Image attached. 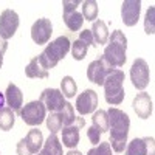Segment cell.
<instances>
[{
  "label": "cell",
  "instance_id": "1",
  "mask_svg": "<svg viewBox=\"0 0 155 155\" xmlns=\"http://www.w3.org/2000/svg\"><path fill=\"white\" fill-rule=\"evenodd\" d=\"M109 115V132H110V147L115 152H124L127 146V135L129 127H130V120L126 112L116 107H110L107 110Z\"/></svg>",
  "mask_w": 155,
  "mask_h": 155
},
{
  "label": "cell",
  "instance_id": "2",
  "mask_svg": "<svg viewBox=\"0 0 155 155\" xmlns=\"http://www.w3.org/2000/svg\"><path fill=\"white\" fill-rule=\"evenodd\" d=\"M126 50H127V37L121 30H115L112 36H109V44L104 48L102 58L109 62L112 68H121L124 67L127 61Z\"/></svg>",
  "mask_w": 155,
  "mask_h": 155
},
{
  "label": "cell",
  "instance_id": "3",
  "mask_svg": "<svg viewBox=\"0 0 155 155\" xmlns=\"http://www.w3.org/2000/svg\"><path fill=\"white\" fill-rule=\"evenodd\" d=\"M124 78L126 76L123 70L115 68L107 74L104 84H102V87H104V98L110 106H120L124 101V96H126L124 87H123Z\"/></svg>",
  "mask_w": 155,
  "mask_h": 155
},
{
  "label": "cell",
  "instance_id": "4",
  "mask_svg": "<svg viewBox=\"0 0 155 155\" xmlns=\"http://www.w3.org/2000/svg\"><path fill=\"white\" fill-rule=\"evenodd\" d=\"M70 48H71V42L67 36H59L53 42H50L45 47V50L41 53V58L47 65V68L48 70L54 68L58 65V62L68 54Z\"/></svg>",
  "mask_w": 155,
  "mask_h": 155
},
{
  "label": "cell",
  "instance_id": "5",
  "mask_svg": "<svg viewBox=\"0 0 155 155\" xmlns=\"http://www.w3.org/2000/svg\"><path fill=\"white\" fill-rule=\"evenodd\" d=\"M20 118L23 120L25 124H28L31 127H36L39 124H42L47 118V109L45 106L42 104L41 101H31L28 104H25L20 112Z\"/></svg>",
  "mask_w": 155,
  "mask_h": 155
},
{
  "label": "cell",
  "instance_id": "6",
  "mask_svg": "<svg viewBox=\"0 0 155 155\" xmlns=\"http://www.w3.org/2000/svg\"><path fill=\"white\" fill-rule=\"evenodd\" d=\"M130 81L134 84L135 88L138 90H144L149 82H150V71H149V65L144 59H135L132 67H130Z\"/></svg>",
  "mask_w": 155,
  "mask_h": 155
},
{
  "label": "cell",
  "instance_id": "7",
  "mask_svg": "<svg viewBox=\"0 0 155 155\" xmlns=\"http://www.w3.org/2000/svg\"><path fill=\"white\" fill-rule=\"evenodd\" d=\"M81 2L78 0H64V23L67 25V28L70 31H79L84 25V17L81 12L76 11V6Z\"/></svg>",
  "mask_w": 155,
  "mask_h": 155
},
{
  "label": "cell",
  "instance_id": "8",
  "mask_svg": "<svg viewBox=\"0 0 155 155\" xmlns=\"http://www.w3.org/2000/svg\"><path fill=\"white\" fill-rule=\"evenodd\" d=\"M115 70L109 65V62L104 59V58H99L93 62H90V65L87 67V78L90 82H93L96 85H102L106 81L107 74Z\"/></svg>",
  "mask_w": 155,
  "mask_h": 155
},
{
  "label": "cell",
  "instance_id": "9",
  "mask_svg": "<svg viewBox=\"0 0 155 155\" xmlns=\"http://www.w3.org/2000/svg\"><path fill=\"white\" fill-rule=\"evenodd\" d=\"M19 14L12 9H5L2 14H0V36H2L5 41L11 39L16 34L17 28H19Z\"/></svg>",
  "mask_w": 155,
  "mask_h": 155
},
{
  "label": "cell",
  "instance_id": "10",
  "mask_svg": "<svg viewBox=\"0 0 155 155\" xmlns=\"http://www.w3.org/2000/svg\"><path fill=\"white\" fill-rule=\"evenodd\" d=\"M51 34H53V25H51V20L50 19H37L33 27H31V39L33 42L37 44V45H44V44H48Z\"/></svg>",
  "mask_w": 155,
  "mask_h": 155
},
{
  "label": "cell",
  "instance_id": "11",
  "mask_svg": "<svg viewBox=\"0 0 155 155\" xmlns=\"http://www.w3.org/2000/svg\"><path fill=\"white\" fill-rule=\"evenodd\" d=\"M84 126H85L84 118L76 116L74 121L70 126L62 127L61 132H62V143H64V146H67L70 149H74L78 146V143H79V130Z\"/></svg>",
  "mask_w": 155,
  "mask_h": 155
},
{
  "label": "cell",
  "instance_id": "12",
  "mask_svg": "<svg viewBox=\"0 0 155 155\" xmlns=\"http://www.w3.org/2000/svg\"><path fill=\"white\" fill-rule=\"evenodd\" d=\"M39 101L50 112H61L64 109V106H65V98H64L62 92L58 88H45L41 93Z\"/></svg>",
  "mask_w": 155,
  "mask_h": 155
},
{
  "label": "cell",
  "instance_id": "13",
  "mask_svg": "<svg viewBox=\"0 0 155 155\" xmlns=\"http://www.w3.org/2000/svg\"><path fill=\"white\" fill-rule=\"evenodd\" d=\"M141 2L140 0H124L121 5V19L126 27H135L140 19Z\"/></svg>",
  "mask_w": 155,
  "mask_h": 155
},
{
  "label": "cell",
  "instance_id": "14",
  "mask_svg": "<svg viewBox=\"0 0 155 155\" xmlns=\"http://www.w3.org/2000/svg\"><path fill=\"white\" fill-rule=\"evenodd\" d=\"M76 110L79 112V115H88L96 110L98 107V95L95 90H84V92L76 98Z\"/></svg>",
  "mask_w": 155,
  "mask_h": 155
},
{
  "label": "cell",
  "instance_id": "15",
  "mask_svg": "<svg viewBox=\"0 0 155 155\" xmlns=\"http://www.w3.org/2000/svg\"><path fill=\"white\" fill-rule=\"evenodd\" d=\"M126 155H153V138H134L126 146Z\"/></svg>",
  "mask_w": 155,
  "mask_h": 155
},
{
  "label": "cell",
  "instance_id": "16",
  "mask_svg": "<svg viewBox=\"0 0 155 155\" xmlns=\"http://www.w3.org/2000/svg\"><path fill=\"white\" fill-rule=\"evenodd\" d=\"M132 107L137 113L138 118L141 120H147L149 116L152 115V110H153V106H152V99L149 96V93L146 92H141L138 93L134 101H132Z\"/></svg>",
  "mask_w": 155,
  "mask_h": 155
},
{
  "label": "cell",
  "instance_id": "17",
  "mask_svg": "<svg viewBox=\"0 0 155 155\" xmlns=\"http://www.w3.org/2000/svg\"><path fill=\"white\" fill-rule=\"evenodd\" d=\"M5 99L8 102V107L12 109V112H20V109L23 107V95L20 92V88L16 84H9L6 87L5 92Z\"/></svg>",
  "mask_w": 155,
  "mask_h": 155
},
{
  "label": "cell",
  "instance_id": "18",
  "mask_svg": "<svg viewBox=\"0 0 155 155\" xmlns=\"http://www.w3.org/2000/svg\"><path fill=\"white\" fill-rule=\"evenodd\" d=\"M25 74H27L28 78H37V79L48 78V68L44 64L41 54L30 61V64L27 65V68H25Z\"/></svg>",
  "mask_w": 155,
  "mask_h": 155
},
{
  "label": "cell",
  "instance_id": "19",
  "mask_svg": "<svg viewBox=\"0 0 155 155\" xmlns=\"http://www.w3.org/2000/svg\"><path fill=\"white\" fill-rule=\"evenodd\" d=\"M92 36H93V42L95 45H104L107 44L109 41V28H107V25L104 20H95L93 22V27H92Z\"/></svg>",
  "mask_w": 155,
  "mask_h": 155
},
{
  "label": "cell",
  "instance_id": "20",
  "mask_svg": "<svg viewBox=\"0 0 155 155\" xmlns=\"http://www.w3.org/2000/svg\"><path fill=\"white\" fill-rule=\"evenodd\" d=\"M25 141H27V146L30 149V152L34 155V153H39L44 146V135L39 129H31V130L27 134L25 137Z\"/></svg>",
  "mask_w": 155,
  "mask_h": 155
},
{
  "label": "cell",
  "instance_id": "21",
  "mask_svg": "<svg viewBox=\"0 0 155 155\" xmlns=\"http://www.w3.org/2000/svg\"><path fill=\"white\" fill-rule=\"evenodd\" d=\"M41 152L44 155H64V150H62V143L59 141L58 135L56 134H51L47 141L44 143Z\"/></svg>",
  "mask_w": 155,
  "mask_h": 155
},
{
  "label": "cell",
  "instance_id": "22",
  "mask_svg": "<svg viewBox=\"0 0 155 155\" xmlns=\"http://www.w3.org/2000/svg\"><path fill=\"white\" fill-rule=\"evenodd\" d=\"M16 123V116H14V112L9 107H3L0 109V130H11L12 126Z\"/></svg>",
  "mask_w": 155,
  "mask_h": 155
},
{
  "label": "cell",
  "instance_id": "23",
  "mask_svg": "<svg viewBox=\"0 0 155 155\" xmlns=\"http://www.w3.org/2000/svg\"><path fill=\"white\" fill-rule=\"evenodd\" d=\"M92 121H93L92 126H95L101 134L109 132V115L106 110H101V109L96 110L92 116Z\"/></svg>",
  "mask_w": 155,
  "mask_h": 155
},
{
  "label": "cell",
  "instance_id": "24",
  "mask_svg": "<svg viewBox=\"0 0 155 155\" xmlns=\"http://www.w3.org/2000/svg\"><path fill=\"white\" fill-rule=\"evenodd\" d=\"M45 123H47V127L51 134L61 132L64 127V120H62L61 112H50V115L45 118Z\"/></svg>",
  "mask_w": 155,
  "mask_h": 155
},
{
  "label": "cell",
  "instance_id": "25",
  "mask_svg": "<svg viewBox=\"0 0 155 155\" xmlns=\"http://www.w3.org/2000/svg\"><path fill=\"white\" fill-rule=\"evenodd\" d=\"M98 3L95 2V0H85V2H82V17L84 20L87 19L88 22H95L98 19Z\"/></svg>",
  "mask_w": 155,
  "mask_h": 155
},
{
  "label": "cell",
  "instance_id": "26",
  "mask_svg": "<svg viewBox=\"0 0 155 155\" xmlns=\"http://www.w3.org/2000/svg\"><path fill=\"white\" fill-rule=\"evenodd\" d=\"M61 92L64 98H73L78 92V85L71 76H64L61 81Z\"/></svg>",
  "mask_w": 155,
  "mask_h": 155
},
{
  "label": "cell",
  "instance_id": "27",
  "mask_svg": "<svg viewBox=\"0 0 155 155\" xmlns=\"http://www.w3.org/2000/svg\"><path fill=\"white\" fill-rule=\"evenodd\" d=\"M71 54H73V59L76 61H82L85 56H87V50H88V45L84 44L82 41L76 39V41L71 44Z\"/></svg>",
  "mask_w": 155,
  "mask_h": 155
},
{
  "label": "cell",
  "instance_id": "28",
  "mask_svg": "<svg viewBox=\"0 0 155 155\" xmlns=\"http://www.w3.org/2000/svg\"><path fill=\"white\" fill-rule=\"evenodd\" d=\"M61 115H62V120H64V127L65 126H70L73 121H74V107L73 104H70V102H65V106H64V109L61 110Z\"/></svg>",
  "mask_w": 155,
  "mask_h": 155
},
{
  "label": "cell",
  "instance_id": "29",
  "mask_svg": "<svg viewBox=\"0 0 155 155\" xmlns=\"http://www.w3.org/2000/svg\"><path fill=\"white\" fill-rule=\"evenodd\" d=\"M153 19H155V8L150 6L146 12V17H144V33L146 34H153L155 33Z\"/></svg>",
  "mask_w": 155,
  "mask_h": 155
},
{
  "label": "cell",
  "instance_id": "30",
  "mask_svg": "<svg viewBox=\"0 0 155 155\" xmlns=\"http://www.w3.org/2000/svg\"><path fill=\"white\" fill-rule=\"evenodd\" d=\"M87 155H112V147L109 143H99L90 149Z\"/></svg>",
  "mask_w": 155,
  "mask_h": 155
},
{
  "label": "cell",
  "instance_id": "31",
  "mask_svg": "<svg viewBox=\"0 0 155 155\" xmlns=\"http://www.w3.org/2000/svg\"><path fill=\"white\" fill-rule=\"evenodd\" d=\"M87 138L90 140V143L96 146V144L101 143V141H99V138H101V132L98 130L95 126H90V127L87 129Z\"/></svg>",
  "mask_w": 155,
  "mask_h": 155
},
{
  "label": "cell",
  "instance_id": "32",
  "mask_svg": "<svg viewBox=\"0 0 155 155\" xmlns=\"http://www.w3.org/2000/svg\"><path fill=\"white\" fill-rule=\"evenodd\" d=\"M79 41H82L84 44H87L88 47L90 45H95V42H93V36H92V31L90 30H84V31H81L79 33Z\"/></svg>",
  "mask_w": 155,
  "mask_h": 155
},
{
  "label": "cell",
  "instance_id": "33",
  "mask_svg": "<svg viewBox=\"0 0 155 155\" xmlns=\"http://www.w3.org/2000/svg\"><path fill=\"white\" fill-rule=\"evenodd\" d=\"M16 152H17V155H33V153L30 152L28 146H27V141H25V138L20 140L19 143H17V146H16Z\"/></svg>",
  "mask_w": 155,
  "mask_h": 155
},
{
  "label": "cell",
  "instance_id": "34",
  "mask_svg": "<svg viewBox=\"0 0 155 155\" xmlns=\"http://www.w3.org/2000/svg\"><path fill=\"white\" fill-rule=\"evenodd\" d=\"M6 48H8V42L0 36V68H2V65H3V54H5Z\"/></svg>",
  "mask_w": 155,
  "mask_h": 155
},
{
  "label": "cell",
  "instance_id": "35",
  "mask_svg": "<svg viewBox=\"0 0 155 155\" xmlns=\"http://www.w3.org/2000/svg\"><path fill=\"white\" fill-rule=\"evenodd\" d=\"M5 101H6V99H5V95L0 92V109H3V107H5Z\"/></svg>",
  "mask_w": 155,
  "mask_h": 155
},
{
  "label": "cell",
  "instance_id": "36",
  "mask_svg": "<svg viewBox=\"0 0 155 155\" xmlns=\"http://www.w3.org/2000/svg\"><path fill=\"white\" fill-rule=\"evenodd\" d=\"M67 155H82V152H79V150H74V149H71Z\"/></svg>",
  "mask_w": 155,
  "mask_h": 155
},
{
  "label": "cell",
  "instance_id": "37",
  "mask_svg": "<svg viewBox=\"0 0 155 155\" xmlns=\"http://www.w3.org/2000/svg\"><path fill=\"white\" fill-rule=\"evenodd\" d=\"M37 155H44V153H42V152H39V153H37Z\"/></svg>",
  "mask_w": 155,
  "mask_h": 155
}]
</instances>
